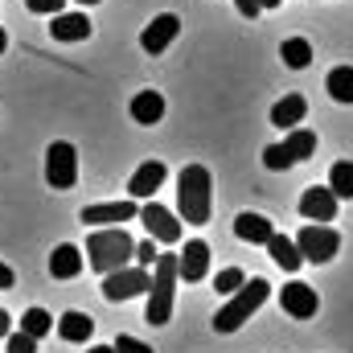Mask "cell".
Returning <instances> with one entry per match:
<instances>
[{"instance_id":"6da1fadb","label":"cell","mask_w":353,"mask_h":353,"mask_svg":"<svg viewBox=\"0 0 353 353\" xmlns=\"http://www.w3.org/2000/svg\"><path fill=\"white\" fill-rule=\"evenodd\" d=\"M176 210L181 222L189 226H205L210 210H214V193H210V169L205 165H185L176 176Z\"/></svg>"},{"instance_id":"7a4b0ae2","label":"cell","mask_w":353,"mask_h":353,"mask_svg":"<svg viewBox=\"0 0 353 353\" xmlns=\"http://www.w3.org/2000/svg\"><path fill=\"white\" fill-rule=\"evenodd\" d=\"M132 255H136V243H132V234H128L123 226H99L87 239V263L94 267L99 275L128 267Z\"/></svg>"},{"instance_id":"3957f363","label":"cell","mask_w":353,"mask_h":353,"mask_svg":"<svg viewBox=\"0 0 353 353\" xmlns=\"http://www.w3.org/2000/svg\"><path fill=\"white\" fill-rule=\"evenodd\" d=\"M176 255H157L152 263V283H148V325H169L173 316V296H176Z\"/></svg>"},{"instance_id":"277c9868","label":"cell","mask_w":353,"mask_h":353,"mask_svg":"<svg viewBox=\"0 0 353 353\" xmlns=\"http://www.w3.org/2000/svg\"><path fill=\"white\" fill-rule=\"evenodd\" d=\"M267 296H271V283H267V279H251V283H243L239 292H230V304L218 308L214 329H218V333H234V329H243V321H251V312L263 308Z\"/></svg>"},{"instance_id":"5b68a950","label":"cell","mask_w":353,"mask_h":353,"mask_svg":"<svg viewBox=\"0 0 353 353\" xmlns=\"http://www.w3.org/2000/svg\"><path fill=\"white\" fill-rule=\"evenodd\" d=\"M296 247H300L304 263H333L337 251H341V234L333 226H325V222H312V226H304L296 234Z\"/></svg>"},{"instance_id":"8992f818","label":"cell","mask_w":353,"mask_h":353,"mask_svg":"<svg viewBox=\"0 0 353 353\" xmlns=\"http://www.w3.org/2000/svg\"><path fill=\"white\" fill-rule=\"evenodd\" d=\"M152 283V271L148 267H119V271H107L103 275V300L119 304V300H132V296H144Z\"/></svg>"},{"instance_id":"52a82bcc","label":"cell","mask_w":353,"mask_h":353,"mask_svg":"<svg viewBox=\"0 0 353 353\" xmlns=\"http://www.w3.org/2000/svg\"><path fill=\"white\" fill-rule=\"evenodd\" d=\"M46 181H50V189H74V181H79V152H74V144L54 140L46 148Z\"/></svg>"},{"instance_id":"ba28073f","label":"cell","mask_w":353,"mask_h":353,"mask_svg":"<svg viewBox=\"0 0 353 353\" xmlns=\"http://www.w3.org/2000/svg\"><path fill=\"white\" fill-rule=\"evenodd\" d=\"M279 304H283V312H288L292 321H308V316H316L321 296H316V288H312V283L292 279V283H283V288H279Z\"/></svg>"},{"instance_id":"9c48e42d","label":"cell","mask_w":353,"mask_h":353,"mask_svg":"<svg viewBox=\"0 0 353 353\" xmlns=\"http://www.w3.org/2000/svg\"><path fill=\"white\" fill-rule=\"evenodd\" d=\"M140 222H144V230L157 239V243H181V222H176L173 210H165V205H157V201H148V205H140Z\"/></svg>"},{"instance_id":"30bf717a","label":"cell","mask_w":353,"mask_h":353,"mask_svg":"<svg viewBox=\"0 0 353 353\" xmlns=\"http://www.w3.org/2000/svg\"><path fill=\"white\" fill-rule=\"evenodd\" d=\"M176 33H181V17L176 12H161V17H152V25H144L140 46H144V54H165L176 41Z\"/></svg>"},{"instance_id":"8fae6325","label":"cell","mask_w":353,"mask_h":353,"mask_svg":"<svg viewBox=\"0 0 353 353\" xmlns=\"http://www.w3.org/2000/svg\"><path fill=\"white\" fill-rule=\"evenodd\" d=\"M87 226H123V222H132V218H140V205L128 197V201H103V205H87L83 214H79Z\"/></svg>"},{"instance_id":"7c38bea8","label":"cell","mask_w":353,"mask_h":353,"mask_svg":"<svg viewBox=\"0 0 353 353\" xmlns=\"http://www.w3.org/2000/svg\"><path fill=\"white\" fill-rule=\"evenodd\" d=\"M300 214H304L308 222H333V218H337V193H333L329 185H312V189H304V197H300Z\"/></svg>"},{"instance_id":"4fadbf2b","label":"cell","mask_w":353,"mask_h":353,"mask_svg":"<svg viewBox=\"0 0 353 353\" xmlns=\"http://www.w3.org/2000/svg\"><path fill=\"white\" fill-rule=\"evenodd\" d=\"M165 176H169L165 161H144V165L132 173V181H128V197H132V201H148V197L165 185Z\"/></svg>"},{"instance_id":"5bb4252c","label":"cell","mask_w":353,"mask_h":353,"mask_svg":"<svg viewBox=\"0 0 353 353\" xmlns=\"http://www.w3.org/2000/svg\"><path fill=\"white\" fill-rule=\"evenodd\" d=\"M205 271H210V247L201 239H189L185 251L176 255V275L185 283H197V279H205Z\"/></svg>"},{"instance_id":"9a60e30c","label":"cell","mask_w":353,"mask_h":353,"mask_svg":"<svg viewBox=\"0 0 353 353\" xmlns=\"http://www.w3.org/2000/svg\"><path fill=\"white\" fill-rule=\"evenodd\" d=\"M128 111H132V119H136V123L152 128V123H161V119H165V94H161V90H140V94L128 103Z\"/></svg>"},{"instance_id":"2e32d148","label":"cell","mask_w":353,"mask_h":353,"mask_svg":"<svg viewBox=\"0 0 353 353\" xmlns=\"http://www.w3.org/2000/svg\"><path fill=\"white\" fill-rule=\"evenodd\" d=\"M50 21H54V25H50L54 41H87L90 37L87 12H58V17H50Z\"/></svg>"},{"instance_id":"e0dca14e","label":"cell","mask_w":353,"mask_h":353,"mask_svg":"<svg viewBox=\"0 0 353 353\" xmlns=\"http://www.w3.org/2000/svg\"><path fill=\"white\" fill-rule=\"evenodd\" d=\"M304 115H308V99L304 94H283L275 107H271V123L275 128H296V123H304Z\"/></svg>"},{"instance_id":"ac0fdd59","label":"cell","mask_w":353,"mask_h":353,"mask_svg":"<svg viewBox=\"0 0 353 353\" xmlns=\"http://www.w3.org/2000/svg\"><path fill=\"white\" fill-rule=\"evenodd\" d=\"M234 234H239L243 243H251V247H255V243H263V247H267V239L275 234V226L267 222L263 214H251V210H247V214H239V218H234Z\"/></svg>"},{"instance_id":"d6986e66","label":"cell","mask_w":353,"mask_h":353,"mask_svg":"<svg viewBox=\"0 0 353 353\" xmlns=\"http://www.w3.org/2000/svg\"><path fill=\"white\" fill-rule=\"evenodd\" d=\"M90 333H94V321H90L87 312H62V316H58V337H62V341L87 345Z\"/></svg>"},{"instance_id":"ffe728a7","label":"cell","mask_w":353,"mask_h":353,"mask_svg":"<svg viewBox=\"0 0 353 353\" xmlns=\"http://www.w3.org/2000/svg\"><path fill=\"white\" fill-rule=\"evenodd\" d=\"M79 271H83V251L79 247H70V243L54 247V255H50V275L54 279H74Z\"/></svg>"},{"instance_id":"44dd1931","label":"cell","mask_w":353,"mask_h":353,"mask_svg":"<svg viewBox=\"0 0 353 353\" xmlns=\"http://www.w3.org/2000/svg\"><path fill=\"white\" fill-rule=\"evenodd\" d=\"M267 251H271V259L283 267V271H300V263H304L300 247H296V243H292L288 234H279V230H275V234L267 239Z\"/></svg>"},{"instance_id":"7402d4cb","label":"cell","mask_w":353,"mask_h":353,"mask_svg":"<svg viewBox=\"0 0 353 353\" xmlns=\"http://www.w3.org/2000/svg\"><path fill=\"white\" fill-rule=\"evenodd\" d=\"M283 152H288V161H292V165L308 161V157L316 152V132H308V128H292V132H288V140H283Z\"/></svg>"},{"instance_id":"603a6c76","label":"cell","mask_w":353,"mask_h":353,"mask_svg":"<svg viewBox=\"0 0 353 353\" xmlns=\"http://www.w3.org/2000/svg\"><path fill=\"white\" fill-rule=\"evenodd\" d=\"M279 58H283L288 70H304V66L312 62V46H308L304 37H288V41L279 46Z\"/></svg>"},{"instance_id":"cb8c5ba5","label":"cell","mask_w":353,"mask_h":353,"mask_svg":"<svg viewBox=\"0 0 353 353\" xmlns=\"http://www.w3.org/2000/svg\"><path fill=\"white\" fill-rule=\"evenodd\" d=\"M325 87H329V94H333L337 103H353V66H337V70H329Z\"/></svg>"},{"instance_id":"d4e9b609","label":"cell","mask_w":353,"mask_h":353,"mask_svg":"<svg viewBox=\"0 0 353 353\" xmlns=\"http://www.w3.org/2000/svg\"><path fill=\"white\" fill-rule=\"evenodd\" d=\"M329 189L337 193V201H341V197L350 201L353 197V161H337V165L329 169Z\"/></svg>"},{"instance_id":"484cf974","label":"cell","mask_w":353,"mask_h":353,"mask_svg":"<svg viewBox=\"0 0 353 353\" xmlns=\"http://www.w3.org/2000/svg\"><path fill=\"white\" fill-rule=\"evenodd\" d=\"M54 329V316L46 312V308H29L25 316H21V333H29V337H46Z\"/></svg>"},{"instance_id":"4316f807","label":"cell","mask_w":353,"mask_h":353,"mask_svg":"<svg viewBox=\"0 0 353 353\" xmlns=\"http://www.w3.org/2000/svg\"><path fill=\"white\" fill-rule=\"evenodd\" d=\"M247 283V275L239 271V267H226V271H218V279H214V292L218 296H230V292H239Z\"/></svg>"},{"instance_id":"83f0119b","label":"cell","mask_w":353,"mask_h":353,"mask_svg":"<svg viewBox=\"0 0 353 353\" xmlns=\"http://www.w3.org/2000/svg\"><path fill=\"white\" fill-rule=\"evenodd\" d=\"M263 165L271 169V173H283V169H292V161H288L283 144H271V148H263Z\"/></svg>"},{"instance_id":"f1b7e54d","label":"cell","mask_w":353,"mask_h":353,"mask_svg":"<svg viewBox=\"0 0 353 353\" xmlns=\"http://www.w3.org/2000/svg\"><path fill=\"white\" fill-rule=\"evenodd\" d=\"M157 255H161V251H157V243L148 239V243H136V255H132V259H136V267H148V271H152Z\"/></svg>"},{"instance_id":"f546056e","label":"cell","mask_w":353,"mask_h":353,"mask_svg":"<svg viewBox=\"0 0 353 353\" xmlns=\"http://www.w3.org/2000/svg\"><path fill=\"white\" fill-rule=\"evenodd\" d=\"M62 4H66V0H25V8H29V12H37V17H58V12H62Z\"/></svg>"},{"instance_id":"4dcf8cb0","label":"cell","mask_w":353,"mask_h":353,"mask_svg":"<svg viewBox=\"0 0 353 353\" xmlns=\"http://www.w3.org/2000/svg\"><path fill=\"white\" fill-rule=\"evenodd\" d=\"M8 353H37V337H29V333H8Z\"/></svg>"},{"instance_id":"1f68e13d","label":"cell","mask_w":353,"mask_h":353,"mask_svg":"<svg viewBox=\"0 0 353 353\" xmlns=\"http://www.w3.org/2000/svg\"><path fill=\"white\" fill-rule=\"evenodd\" d=\"M115 353H157L152 345L136 341V337H115Z\"/></svg>"},{"instance_id":"d6a6232c","label":"cell","mask_w":353,"mask_h":353,"mask_svg":"<svg viewBox=\"0 0 353 353\" xmlns=\"http://www.w3.org/2000/svg\"><path fill=\"white\" fill-rule=\"evenodd\" d=\"M234 8H239L243 17H251V21L259 17V0H234Z\"/></svg>"},{"instance_id":"836d02e7","label":"cell","mask_w":353,"mask_h":353,"mask_svg":"<svg viewBox=\"0 0 353 353\" xmlns=\"http://www.w3.org/2000/svg\"><path fill=\"white\" fill-rule=\"evenodd\" d=\"M17 283V275H12V267H4L0 263V288H12Z\"/></svg>"},{"instance_id":"e575fe53","label":"cell","mask_w":353,"mask_h":353,"mask_svg":"<svg viewBox=\"0 0 353 353\" xmlns=\"http://www.w3.org/2000/svg\"><path fill=\"white\" fill-rule=\"evenodd\" d=\"M8 333H12V321H8V312L0 308V337H8Z\"/></svg>"},{"instance_id":"d590c367","label":"cell","mask_w":353,"mask_h":353,"mask_svg":"<svg viewBox=\"0 0 353 353\" xmlns=\"http://www.w3.org/2000/svg\"><path fill=\"white\" fill-rule=\"evenodd\" d=\"M87 353H115V345H90Z\"/></svg>"},{"instance_id":"8d00e7d4","label":"cell","mask_w":353,"mask_h":353,"mask_svg":"<svg viewBox=\"0 0 353 353\" xmlns=\"http://www.w3.org/2000/svg\"><path fill=\"white\" fill-rule=\"evenodd\" d=\"M283 0H259V8H279Z\"/></svg>"},{"instance_id":"74e56055","label":"cell","mask_w":353,"mask_h":353,"mask_svg":"<svg viewBox=\"0 0 353 353\" xmlns=\"http://www.w3.org/2000/svg\"><path fill=\"white\" fill-rule=\"evenodd\" d=\"M4 50H8V33L0 29V54H4Z\"/></svg>"},{"instance_id":"f35d334b","label":"cell","mask_w":353,"mask_h":353,"mask_svg":"<svg viewBox=\"0 0 353 353\" xmlns=\"http://www.w3.org/2000/svg\"><path fill=\"white\" fill-rule=\"evenodd\" d=\"M79 4H83V8H90V4H99V0H79Z\"/></svg>"}]
</instances>
